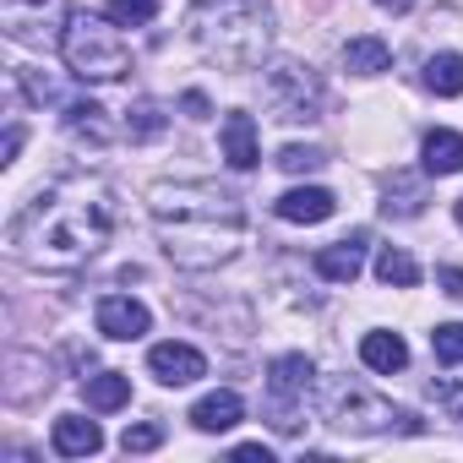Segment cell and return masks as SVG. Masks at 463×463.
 <instances>
[{
  "label": "cell",
  "instance_id": "31",
  "mask_svg": "<svg viewBox=\"0 0 463 463\" xmlns=\"http://www.w3.org/2000/svg\"><path fill=\"white\" fill-rule=\"evenodd\" d=\"M235 458H241V463H273V452H268L262 441H246V447H235Z\"/></svg>",
  "mask_w": 463,
  "mask_h": 463
},
{
  "label": "cell",
  "instance_id": "12",
  "mask_svg": "<svg viewBox=\"0 0 463 463\" xmlns=\"http://www.w3.org/2000/svg\"><path fill=\"white\" fill-rule=\"evenodd\" d=\"M360 268H365V229H354L349 241H338V246H322V251H317V273H322L327 284H354V279H360Z\"/></svg>",
  "mask_w": 463,
  "mask_h": 463
},
{
  "label": "cell",
  "instance_id": "16",
  "mask_svg": "<svg viewBox=\"0 0 463 463\" xmlns=\"http://www.w3.org/2000/svg\"><path fill=\"white\" fill-rule=\"evenodd\" d=\"M50 441H55L61 458H93V452L104 447V430H99L93 420H82V414H61L55 430H50Z\"/></svg>",
  "mask_w": 463,
  "mask_h": 463
},
{
  "label": "cell",
  "instance_id": "23",
  "mask_svg": "<svg viewBox=\"0 0 463 463\" xmlns=\"http://www.w3.org/2000/svg\"><path fill=\"white\" fill-rule=\"evenodd\" d=\"M164 126H169V115H164L158 99H137V104L126 109V131H131V142H153Z\"/></svg>",
  "mask_w": 463,
  "mask_h": 463
},
{
  "label": "cell",
  "instance_id": "4",
  "mask_svg": "<svg viewBox=\"0 0 463 463\" xmlns=\"http://www.w3.org/2000/svg\"><path fill=\"white\" fill-rule=\"evenodd\" d=\"M61 55H66V66H71V77H82V82H115V77L131 71V50H126L115 17L104 23V17H93V12H77V17L66 23Z\"/></svg>",
  "mask_w": 463,
  "mask_h": 463
},
{
  "label": "cell",
  "instance_id": "19",
  "mask_svg": "<svg viewBox=\"0 0 463 463\" xmlns=\"http://www.w3.org/2000/svg\"><path fill=\"white\" fill-rule=\"evenodd\" d=\"M82 392H88V409L115 414V409H126V403H131V376H120V371H99V376H88V382H82Z\"/></svg>",
  "mask_w": 463,
  "mask_h": 463
},
{
  "label": "cell",
  "instance_id": "9",
  "mask_svg": "<svg viewBox=\"0 0 463 463\" xmlns=\"http://www.w3.org/2000/svg\"><path fill=\"white\" fill-rule=\"evenodd\" d=\"M93 322H99V333H104V338H115V344H137V338L153 327L147 306H142V300H131V295H104V300H99V311H93Z\"/></svg>",
  "mask_w": 463,
  "mask_h": 463
},
{
  "label": "cell",
  "instance_id": "15",
  "mask_svg": "<svg viewBox=\"0 0 463 463\" xmlns=\"http://www.w3.org/2000/svg\"><path fill=\"white\" fill-rule=\"evenodd\" d=\"M241 420H246V403H241V392H229V387L207 392V398L191 409V425L207 430V436H213V430H235Z\"/></svg>",
  "mask_w": 463,
  "mask_h": 463
},
{
  "label": "cell",
  "instance_id": "5",
  "mask_svg": "<svg viewBox=\"0 0 463 463\" xmlns=\"http://www.w3.org/2000/svg\"><path fill=\"white\" fill-rule=\"evenodd\" d=\"M322 420L349 430V436H382V430H420V420L409 409H392L387 398H376L371 387L349 382V376H327L322 382Z\"/></svg>",
  "mask_w": 463,
  "mask_h": 463
},
{
  "label": "cell",
  "instance_id": "1",
  "mask_svg": "<svg viewBox=\"0 0 463 463\" xmlns=\"http://www.w3.org/2000/svg\"><path fill=\"white\" fill-rule=\"evenodd\" d=\"M120 223V196L99 175H61L50 180L17 218H12V251L39 273H77L88 268Z\"/></svg>",
  "mask_w": 463,
  "mask_h": 463
},
{
  "label": "cell",
  "instance_id": "18",
  "mask_svg": "<svg viewBox=\"0 0 463 463\" xmlns=\"http://www.w3.org/2000/svg\"><path fill=\"white\" fill-rule=\"evenodd\" d=\"M360 360H365L371 371L392 376V371L409 365V344H403L398 333H365V338H360Z\"/></svg>",
  "mask_w": 463,
  "mask_h": 463
},
{
  "label": "cell",
  "instance_id": "6",
  "mask_svg": "<svg viewBox=\"0 0 463 463\" xmlns=\"http://www.w3.org/2000/svg\"><path fill=\"white\" fill-rule=\"evenodd\" d=\"M66 0H0V28H6L12 44H33V50H50L66 39Z\"/></svg>",
  "mask_w": 463,
  "mask_h": 463
},
{
  "label": "cell",
  "instance_id": "28",
  "mask_svg": "<svg viewBox=\"0 0 463 463\" xmlns=\"http://www.w3.org/2000/svg\"><path fill=\"white\" fill-rule=\"evenodd\" d=\"M164 441V425L158 420H142V425H126V436H120V447L126 452H153Z\"/></svg>",
  "mask_w": 463,
  "mask_h": 463
},
{
  "label": "cell",
  "instance_id": "22",
  "mask_svg": "<svg viewBox=\"0 0 463 463\" xmlns=\"http://www.w3.org/2000/svg\"><path fill=\"white\" fill-rule=\"evenodd\" d=\"M392 66V50L382 39H349L344 44V71H360V77H376Z\"/></svg>",
  "mask_w": 463,
  "mask_h": 463
},
{
  "label": "cell",
  "instance_id": "3",
  "mask_svg": "<svg viewBox=\"0 0 463 463\" xmlns=\"http://www.w3.org/2000/svg\"><path fill=\"white\" fill-rule=\"evenodd\" d=\"M185 33L223 71H257L268 55V39H273L262 0H191Z\"/></svg>",
  "mask_w": 463,
  "mask_h": 463
},
{
  "label": "cell",
  "instance_id": "11",
  "mask_svg": "<svg viewBox=\"0 0 463 463\" xmlns=\"http://www.w3.org/2000/svg\"><path fill=\"white\" fill-rule=\"evenodd\" d=\"M218 147H223L229 169H257L262 164V153H257V120L246 109H229L223 126H218Z\"/></svg>",
  "mask_w": 463,
  "mask_h": 463
},
{
  "label": "cell",
  "instance_id": "24",
  "mask_svg": "<svg viewBox=\"0 0 463 463\" xmlns=\"http://www.w3.org/2000/svg\"><path fill=\"white\" fill-rule=\"evenodd\" d=\"M376 279H382V284H398V289H414V284H420V268H414L409 251L382 246V257H376Z\"/></svg>",
  "mask_w": 463,
  "mask_h": 463
},
{
  "label": "cell",
  "instance_id": "2",
  "mask_svg": "<svg viewBox=\"0 0 463 463\" xmlns=\"http://www.w3.org/2000/svg\"><path fill=\"white\" fill-rule=\"evenodd\" d=\"M147 207L158 223L164 257L185 273H207L241 251L246 213L229 191H218L207 180H164L147 191Z\"/></svg>",
  "mask_w": 463,
  "mask_h": 463
},
{
  "label": "cell",
  "instance_id": "7",
  "mask_svg": "<svg viewBox=\"0 0 463 463\" xmlns=\"http://www.w3.org/2000/svg\"><path fill=\"white\" fill-rule=\"evenodd\" d=\"M268 99H273L279 120H317V109H322V82L311 77V66L279 61V66H268Z\"/></svg>",
  "mask_w": 463,
  "mask_h": 463
},
{
  "label": "cell",
  "instance_id": "21",
  "mask_svg": "<svg viewBox=\"0 0 463 463\" xmlns=\"http://www.w3.org/2000/svg\"><path fill=\"white\" fill-rule=\"evenodd\" d=\"M425 88L441 93V99H463V55H452V50L430 55L425 61Z\"/></svg>",
  "mask_w": 463,
  "mask_h": 463
},
{
  "label": "cell",
  "instance_id": "17",
  "mask_svg": "<svg viewBox=\"0 0 463 463\" xmlns=\"http://www.w3.org/2000/svg\"><path fill=\"white\" fill-rule=\"evenodd\" d=\"M104 115H109L104 104H93V99H77V104H66V131H71L77 142H93V147H104V142L115 137Z\"/></svg>",
  "mask_w": 463,
  "mask_h": 463
},
{
  "label": "cell",
  "instance_id": "30",
  "mask_svg": "<svg viewBox=\"0 0 463 463\" xmlns=\"http://www.w3.org/2000/svg\"><path fill=\"white\" fill-rule=\"evenodd\" d=\"M436 284H441V295L463 300V273H458V268H441V273H436Z\"/></svg>",
  "mask_w": 463,
  "mask_h": 463
},
{
  "label": "cell",
  "instance_id": "14",
  "mask_svg": "<svg viewBox=\"0 0 463 463\" xmlns=\"http://www.w3.org/2000/svg\"><path fill=\"white\" fill-rule=\"evenodd\" d=\"M420 164H425V175H463V131H447V126H436V131H425V142H420Z\"/></svg>",
  "mask_w": 463,
  "mask_h": 463
},
{
  "label": "cell",
  "instance_id": "32",
  "mask_svg": "<svg viewBox=\"0 0 463 463\" xmlns=\"http://www.w3.org/2000/svg\"><path fill=\"white\" fill-rule=\"evenodd\" d=\"M185 115H196V120H207V99H202V93H185Z\"/></svg>",
  "mask_w": 463,
  "mask_h": 463
},
{
  "label": "cell",
  "instance_id": "25",
  "mask_svg": "<svg viewBox=\"0 0 463 463\" xmlns=\"http://www.w3.org/2000/svg\"><path fill=\"white\" fill-rule=\"evenodd\" d=\"M109 17L120 28H147L158 17V0H109Z\"/></svg>",
  "mask_w": 463,
  "mask_h": 463
},
{
  "label": "cell",
  "instance_id": "20",
  "mask_svg": "<svg viewBox=\"0 0 463 463\" xmlns=\"http://www.w3.org/2000/svg\"><path fill=\"white\" fill-rule=\"evenodd\" d=\"M420 207H425V185H420V175H392V185H387V202H382V213L387 218H420Z\"/></svg>",
  "mask_w": 463,
  "mask_h": 463
},
{
  "label": "cell",
  "instance_id": "13",
  "mask_svg": "<svg viewBox=\"0 0 463 463\" xmlns=\"http://www.w3.org/2000/svg\"><path fill=\"white\" fill-rule=\"evenodd\" d=\"M279 218L284 223H322V218H333V191H322V185H295V191H284L279 202Z\"/></svg>",
  "mask_w": 463,
  "mask_h": 463
},
{
  "label": "cell",
  "instance_id": "26",
  "mask_svg": "<svg viewBox=\"0 0 463 463\" xmlns=\"http://www.w3.org/2000/svg\"><path fill=\"white\" fill-rule=\"evenodd\" d=\"M430 349H436V360H441V365H463V322L436 327V333H430Z\"/></svg>",
  "mask_w": 463,
  "mask_h": 463
},
{
  "label": "cell",
  "instance_id": "8",
  "mask_svg": "<svg viewBox=\"0 0 463 463\" xmlns=\"http://www.w3.org/2000/svg\"><path fill=\"white\" fill-rule=\"evenodd\" d=\"M311 376H317V365L306 360V354H279L273 365H268V398H273V430H300V420H295V403H306V392H311Z\"/></svg>",
  "mask_w": 463,
  "mask_h": 463
},
{
  "label": "cell",
  "instance_id": "34",
  "mask_svg": "<svg viewBox=\"0 0 463 463\" xmlns=\"http://www.w3.org/2000/svg\"><path fill=\"white\" fill-rule=\"evenodd\" d=\"M376 6H382V12H392V17H403V12L414 6V0H376Z\"/></svg>",
  "mask_w": 463,
  "mask_h": 463
},
{
  "label": "cell",
  "instance_id": "33",
  "mask_svg": "<svg viewBox=\"0 0 463 463\" xmlns=\"http://www.w3.org/2000/svg\"><path fill=\"white\" fill-rule=\"evenodd\" d=\"M17 147H23V126H12V131H6V164L17 158Z\"/></svg>",
  "mask_w": 463,
  "mask_h": 463
},
{
  "label": "cell",
  "instance_id": "35",
  "mask_svg": "<svg viewBox=\"0 0 463 463\" xmlns=\"http://www.w3.org/2000/svg\"><path fill=\"white\" fill-rule=\"evenodd\" d=\"M458 223H463V202H458Z\"/></svg>",
  "mask_w": 463,
  "mask_h": 463
},
{
  "label": "cell",
  "instance_id": "27",
  "mask_svg": "<svg viewBox=\"0 0 463 463\" xmlns=\"http://www.w3.org/2000/svg\"><path fill=\"white\" fill-rule=\"evenodd\" d=\"M327 158H322V147H300V142H289L284 153H279V169H289V175H311V169H322Z\"/></svg>",
  "mask_w": 463,
  "mask_h": 463
},
{
  "label": "cell",
  "instance_id": "29",
  "mask_svg": "<svg viewBox=\"0 0 463 463\" xmlns=\"http://www.w3.org/2000/svg\"><path fill=\"white\" fill-rule=\"evenodd\" d=\"M430 398H436L452 420H463V387H458V382H430Z\"/></svg>",
  "mask_w": 463,
  "mask_h": 463
},
{
  "label": "cell",
  "instance_id": "10",
  "mask_svg": "<svg viewBox=\"0 0 463 463\" xmlns=\"http://www.w3.org/2000/svg\"><path fill=\"white\" fill-rule=\"evenodd\" d=\"M147 371L164 382V387H191L196 376H207V360H202V349H191V344H153V354H147Z\"/></svg>",
  "mask_w": 463,
  "mask_h": 463
}]
</instances>
